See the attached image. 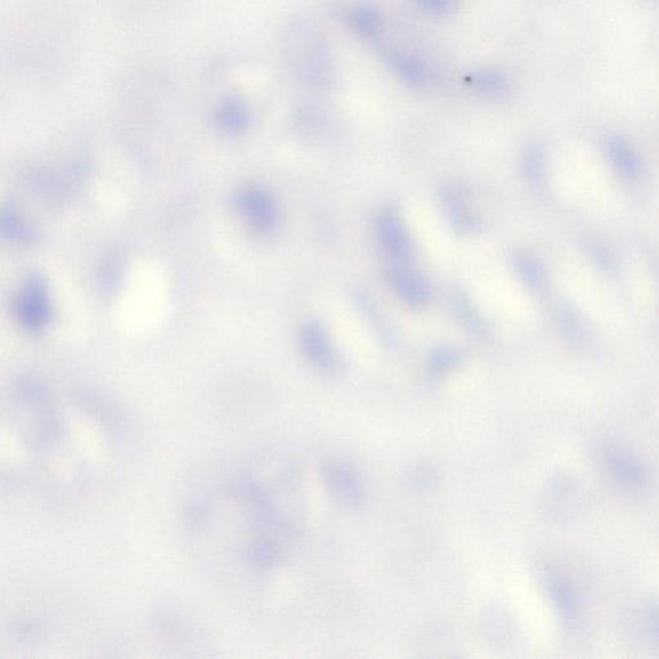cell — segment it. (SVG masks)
I'll return each mask as SVG.
<instances>
[{
    "mask_svg": "<svg viewBox=\"0 0 659 659\" xmlns=\"http://www.w3.org/2000/svg\"><path fill=\"white\" fill-rule=\"evenodd\" d=\"M325 481L330 490L345 504L360 505L363 490L357 475L342 464H327L324 468Z\"/></svg>",
    "mask_w": 659,
    "mask_h": 659,
    "instance_id": "277c9868",
    "label": "cell"
},
{
    "mask_svg": "<svg viewBox=\"0 0 659 659\" xmlns=\"http://www.w3.org/2000/svg\"><path fill=\"white\" fill-rule=\"evenodd\" d=\"M605 457H607L608 466L611 468L612 473L616 475L618 481L632 487H639L645 483L647 475H645L643 466L634 457L617 450V448H609Z\"/></svg>",
    "mask_w": 659,
    "mask_h": 659,
    "instance_id": "52a82bcc",
    "label": "cell"
},
{
    "mask_svg": "<svg viewBox=\"0 0 659 659\" xmlns=\"http://www.w3.org/2000/svg\"><path fill=\"white\" fill-rule=\"evenodd\" d=\"M469 84L475 92L486 94V96H500L509 88L505 76L492 70L478 71V73L470 75Z\"/></svg>",
    "mask_w": 659,
    "mask_h": 659,
    "instance_id": "30bf717a",
    "label": "cell"
},
{
    "mask_svg": "<svg viewBox=\"0 0 659 659\" xmlns=\"http://www.w3.org/2000/svg\"><path fill=\"white\" fill-rule=\"evenodd\" d=\"M445 201L452 223H455L461 231H472L477 222L460 188H448Z\"/></svg>",
    "mask_w": 659,
    "mask_h": 659,
    "instance_id": "9c48e42d",
    "label": "cell"
},
{
    "mask_svg": "<svg viewBox=\"0 0 659 659\" xmlns=\"http://www.w3.org/2000/svg\"><path fill=\"white\" fill-rule=\"evenodd\" d=\"M420 10L433 16H446L455 10L457 0H415Z\"/></svg>",
    "mask_w": 659,
    "mask_h": 659,
    "instance_id": "7c38bea8",
    "label": "cell"
},
{
    "mask_svg": "<svg viewBox=\"0 0 659 659\" xmlns=\"http://www.w3.org/2000/svg\"><path fill=\"white\" fill-rule=\"evenodd\" d=\"M388 280L398 297L410 306L424 307L429 303L430 290L427 282L402 264L389 268Z\"/></svg>",
    "mask_w": 659,
    "mask_h": 659,
    "instance_id": "3957f363",
    "label": "cell"
},
{
    "mask_svg": "<svg viewBox=\"0 0 659 659\" xmlns=\"http://www.w3.org/2000/svg\"><path fill=\"white\" fill-rule=\"evenodd\" d=\"M388 64L406 83L414 87H425L432 79V73L419 58L400 51L387 52Z\"/></svg>",
    "mask_w": 659,
    "mask_h": 659,
    "instance_id": "5b68a950",
    "label": "cell"
},
{
    "mask_svg": "<svg viewBox=\"0 0 659 659\" xmlns=\"http://www.w3.org/2000/svg\"><path fill=\"white\" fill-rule=\"evenodd\" d=\"M548 586L551 596L564 616L568 618L575 616V602H573V595L566 582L557 573H550Z\"/></svg>",
    "mask_w": 659,
    "mask_h": 659,
    "instance_id": "8fae6325",
    "label": "cell"
},
{
    "mask_svg": "<svg viewBox=\"0 0 659 659\" xmlns=\"http://www.w3.org/2000/svg\"><path fill=\"white\" fill-rule=\"evenodd\" d=\"M460 362L459 354L451 349H441L433 356L432 365L436 370L451 369Z\"/></svg>",
    "mask_w": 659,
    "mask_h": 659,
    "instance_id": "4fadbf2b",
    "label": "cell"
},
{
    "mask_svg": "<svg viewBox=\"0 0 659 659\" xmlns=\"http://www.w3.org/2000/svg\"><path fill=\"white\" fill-rule=\"evenodd\" d=\"M348 24L363 38H374L381 30V15L376 8L360 4L347 12Z\"/></svg>",
    "mask_w": 659,
    "mask_h": 659,
    "instance_id": "ba28073f",
    "label": "cell"
},
{
    "mask_svg": "<svg viewBox=\"0 0 659 659\" xmlns=\"http://www.w3.org/2000/svg\"><path fill=\"white\" fill-rule=\"evenodd\" d=\"M302 342L304 351L321 369H331L334 366V352L331 348L329 336L318 325H308L303 330Z\"/></svg>",
    "mask_w": 659,
    "mask_h": 659,
    "instance_id": "8992f818",
    "label": "cell"
},
{
    "mask_svg": "<svg viewBox=\"0 0 659 659\" xmlns=\"http://www.w3.org/2000/svg\"><path fill=\"white\" fill-rule=\"evenodd\" d=\"M380 244L396 263L410 262L414 257V244L402 219L392 210H385L378 219Z\"/></svg>",
    "mask_w": 659,
    "mask_h": 659,
    "instance_id": "7a4b0ae2",
    "label": "cell"
},
{
    "mask_svg": "<svg viewBox=\"0 0 659 659\" xmlns=\"http://www.w3.org/2000/svg\"><path fill=\"white\" fill-rule=\"evenodd\" d=\"M17 425L22 441L37 454L52 451L60 445L65 433V421L55 403L49 400L46 390L29 387L20 394Z\"/></svg>",
    "mask_w": 659,
    "mask_h": 659,
    "instance_id": "6da1fadb",
    "label": "cell"
}]
</instances>
